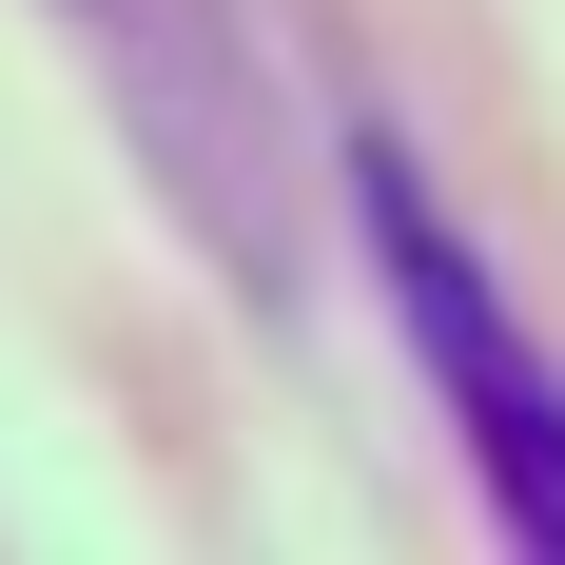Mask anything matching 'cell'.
<instances>
[{"instance_id": "6da1fadb", "label": "cell", "mask_w": 565, "mask_h": 565, "mask_svg": "<svg viewBox=\"0 0 565 565\" xmlns=\"http://www.w3.org/2000/svg\"><path fill=\"white\" fill-rule=\"evenodd\" d=\"M351 254H371V292H391V351L429 371V409H449L468 488H488V526H508V546H565V351L526 332L508 274L449 234L429 157L351 137Z\"/></svg>"}]
</instances>
